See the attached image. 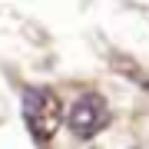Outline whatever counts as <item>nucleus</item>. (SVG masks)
Listing matches in <instances>:
<instances>
[{
  "instance_id": "obj_1",
  "label": "nucleus",
  "mask_w": 149,
  "mask_h": 149,
  "mask_svg": "<svg viewBox=\"0 0 149 149\" xmlns=\"http://www.w3.org/2000/svg\"><path fill=\"white\" fill-rule=\"evenodd\" d=\"M20 113H23V123H27L30 136L37 139L40 146H47L53 133L63 123V106H60V96L47 86H27L23 90V100H20Z\"/></svg>"
},
{
  "instance_id": "obj_2",
  "label": "nucleus",
  "mask_w": 149,
  "mask_h": 149,
  "mask_svg": "<svg viewBox=\"0 0 149 149\" xmlns=\"http://www.w3.org/2000/svg\"><path fill=\"white\" fill-rule=\"evenodd\" d=\"M66 123H70V133L76 139H93L109 123V106H106V100H103L100 93H83L80 100L70 106Z\"/></svg>"
}]
</instances>
